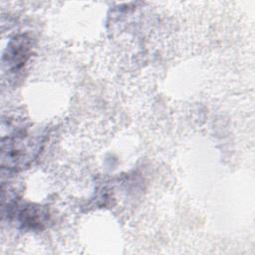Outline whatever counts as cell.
Wrapping results in <instances>:
<instances>
[{
  "instance_id": "obj_1",
  "label": "cell",
  "mask_w": 255,
  "mask_h": 255,
  "mask_svg": "<svg viewBox=\"0 0 255 255\" xmlns=\"http://www.w3.org/2000/svg\"><path fill=\"white\" fill-rule=\"evenodd\" d=\"M44 143L43 135L19 127L3 136L1 140V166L9 170H21L28 167L37 158Z\"/></svg>"
},
{
  "instance_id": "obj_2",
  "label": "cell",
  "mask_w": 255,
  "mask_h": 255,
  "mask_svg": "<svg viewBox=\"0 0 255 255\" xmlns=\"http://www.w3.org/2000/svg\"><path fill=\"white\" fill-rule=\"evenodd\" d=\"M8 214H12L17 219L23 228L30 230H38L44 228L49 219L47 209L40 205L24 204L18 205L10 203L8 207Z\"/></svg>"
},
{
  "instance_id": "obj_3",
  "label": "cell",
  "mask_w": 255,
  "mask_h": 255,
  "mask_svg": "<svg viewBox=\"0 0 255 255\" xmlns=\"http://www.w3.org/2000/svg\"><path fill=\"white\" fill-rule=\"evenodd\" d=\"M31 49L32 41L27 35L20 34L15 36L10 40L3 54V65L10 71H18L29 59Z\"/></svg>"
}]
</instances>
